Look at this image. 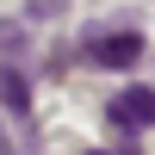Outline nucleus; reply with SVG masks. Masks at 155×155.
<instances>
[{"label": "nucleus", "instance_id": "obj_1", "mask_svg": "<svg viewBox=\"0 0 155 155\" xmlns=\"http://www.w3.org/2000/svg\"><path fill=\"white\" fill-rule=\"evenodd\" d=\"M87 62H99V68H130V62H143V37L137 31H93L87 37Z\"/></svg>", "mask_w": 155, "mask_h": 155}, {"label": "nucleus", "instance_id": "obj_2", "mask_svg": "<svg viewBox=\"0 0 155 155\" xmlns=\"http://www.w3.org/2000/svg\"><path fill=\"white\" fill-rule=\"evenodd\" d=\"M106 118L118 124L124 137H137V130H149V124H155V93H149V87H124V93H118V99L106 106Z\"/></svg>", "mask_w": 155, "mask_h": 155}, {"label": "nucleus", "instance_id": "obj_3", "mask_svg": "<svg viewBox=\"0 0 155 155\" xmlns=\"http://www.w3.org/2000/svg\"><path fill=\"white\" fill-rule=\"evenodd\" d=\"M0 106H6V112H19V118L31 112V87H25V74L12 68V62H0Z\"/></svg>", "mask_w": 155, "mask_h": 155}, {"label": "nucleus", "instance_id": "obj_4", "mask_svg": "<svg viewBox=\"0 0 155 155\" xmlns=\"http://www.w3.org/2000/svg\"><path fill=\"white\" fill-rule=\"evenodd\" d=\"M62 12V0H31V19H56Z\"/></svg>", "mask_w": 155, "mask_h": 155}, {"label": "nucleus", "instance_id": "obj_5", "mask_svg": "<svg viewBox=\"0 0 155 155\" xmlns=\"http://www.w3.org/2000/svg\"><path fill=\"white\" fill-rule=\"evenodd\" d=\"M93 155H106V149H93Z\"/></svg>", "mask_w": 155, "mask_h": 155}]
</instances>
